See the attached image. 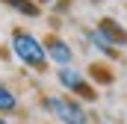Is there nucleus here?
<instances>
[{"label": "nucleus", "mask_w": 127, "mask_h": 124, "mask_svg": "<svg viewBox=\"0 0 127 124\" xmlns=\"http://www.w3.org/2000/svg\"><path fill=\"white\" fill-rule=\"evenodd\" d=\"M12 47H15V53H18V59L24 62V65H30L35 71H44L47 68V50H44V44L27 30H15L12 32Z\"/></svg>", "instance_id": "1"}, {"label": "nucleus", "mask_w": 127, "mask_h": 124, "mask_svg": "<svg viewBox=\"0 0 127 124\" xmlns=\"http://www.w3.org/2000/svg\"><path fill=\"white\" fill-rule=\"evenodd\" d=\"M44 109H50L65 124H86V112L77 100L71 97H44Z\"/></svg>", "instance_id": "2"}, {"label": "nucleus", "mask_w": 127, "mask_h": 124, "mask_svg": "<svg viewBox=\"0 0 127 124\" xmlns=\"http://www.w3.org/2000/svg\"><path fill=\"white\" fill-rule=\"evenodd\" d=\"M59 83H62L65 89H71L74 94H80V97H89V100H95V97H97V94H95V89L86 83V77H83L77 68H71V65L59 68Z\"/></svg>", "instance_id": "3"}, {"label": "nucleus", "mask_w": 127, "mask_h": 124, "mask_svg": "<svg viewBox=\"0 0 127 124\" xmlns=\"http://www.w3.org/2000/svg\"><path fill=\"white\" fill-rule=\"evenodd\" d=\"M44 50H47V59H53L56 65H62V68H65V65H71V59H74L71 47L65 44L62 38H56V35L44 41Z\"/></svg>", "instance_id": "4"}, {"label": "nucleus", "mask_w": 127, "mask_h": 124, "mask_svg": "<svg viewBox=\"0 0 127 124\" xmlns=\"http://www.w3.org/2000/svg\"><path fill=\"white\" fill-rule=\"evenodd\" d=\"M97 30H100L103 35H106V41H109L112 47H127V32L121 30V27H118V24H115L112 18H103Z\"/></svg>", "instance_id": "5"}, {"label": "nucleus", "mask_w": 127, "mask_h": 124, "mask_svg": "<svg viewBox=\"0 0 127 124\" xmlns=\"http://www.w3.org/2000/svg\"><path fill=\"white\" fill-rule=\"evenodd\" d=\"M18 109V97L15 92L6 86V83H0V112H15Z\"/></svg>", "instance_id": "6"}, {"label": "nucleus", "mask_w": 127, "mask_h": 124, "mask_svg": "<svg viewBox=\"0 0 127 124\" xmlns=\"http://www.w3.org/2000/svg\"><path fill=\"white\" fill-rule=\"evenodd\" d=\"M89 38H92V44H95L97 50H103L106 56H115V47H112V44L106 41V35H103L100 30H92V32H89Z\"/></svg>", "instance_id": "7"}, {"label": "nucleus", "mask_w": 127, "mask_h": 124, "mask_svg": "<svg viewBox=\"0 0 127 124\" xmlns=\"http://www.w3.org/2000/svg\"><path fill=\"white\" fill-rule=\"evenodd\" d=\"M12 9H18V12H24V15H30V18H35L38 15V6L32 3V0H6Z\"/></svg>", "instance_id": "8"}, {"label": "nucleus", "mask_w": 127, "mask_h": 124, "mask_svg": "<svg viewBox=\"0 0 127 124\" xmlns=\"http://www.w3.org/2000/svg\"><path fill=\"white\" fill-rule=\"evenodd\" d=\"M0 124H9V121H3V118H0Z\"/></svg>", "instance_id": "9"}, {"label": "nucleus", "mask_w": 127, "mask_h": 124, "mask_svg": "<svg viewBox=\"0 0 127 124\" xmlns=\"http://www.w3.org/2000/svg\"><path fill=\"white\" fill-rule=\"evenodd\" d=\"M41 3H47V0H41Z\"/></svg>", "instance_id": "10"}]
</instances>
